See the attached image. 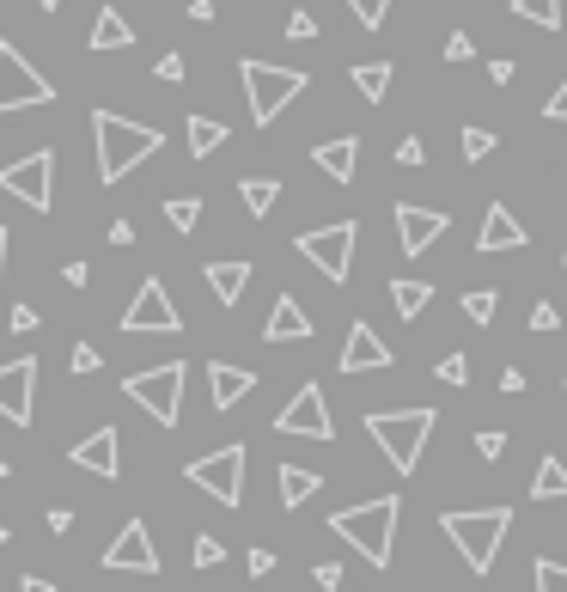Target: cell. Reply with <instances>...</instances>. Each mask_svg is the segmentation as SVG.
Instances as JSON below:
<instances>
[{"label": "cell", "mask_w": 567, "mask_h": 592, "mask_svg": "<svg viewBox=\"0 0 567 592\" xmlns=\"http://www.w3.org/2000/svg\"><path fill=\"white\" fill-rule=\"evenodd\" d=\"M92 141H98V184H122L141 159H153L165 147V134L117 117V110H92Z\"/></svg>", "instance_id": "1"}, {"label": "cell", "mask_w": 567, "mask_h": 592, "mask_svg": "<svg viewBox=\"0 0 567 592\" xmlns=\"http://www.w3.org/2000/svg\"><path fill=\"white\" fill-rule=\"evenodd\" d=\"M439 526H446L451 543H458L470 574H489L501 543H506V531H513V507H464V514H439Z\"/></svg>", "instance_id": "2"}, {"label": "cell", "mask_w": 567, "mask_h": 592, "mask_svg": "<svg viewBox=\"0 0 567 592\" xmlns=\"http://www.w3.org/2000/svg\"><path fill=\"white\" fill-rule=\"evenodd\" d=\"M396 495H379V500H360V507H342L330 514V531L342 543H355L372 568H391V550H396Z\"/></svg>", "instance_id": "3"}, {"label": "cell", "mask_w": 567, "mask_h": 592, "mask_svg": "<svg viewBox=\"0 0 567 592\" xmlns=\"http://www.w3.org/2000/svg\"><path fill=\"white\" fill-rule=\"evenodd\" d=\"M434 409H372L367 416V434L379 440V452L391 459V471L396 476H415V464H422V452H427V434H434Z\"/></svg>", "instance_id": "4"}, {"label": "cell", "mask_w": 567, "mask_h": 592, "mask_svg": "<svg viewBox=\"0 0 567 592\" xmlns=\"http://www.w3.org/2000/svg\"><path fill=\"white\" fill-rule=\"evenodd\" d=\"M238 79H244V98H251V122H257V129H269V122H275L281 110L312 86L299 67H275V62H244V67H238Z\"/></svg>", "instance_id": "5"}, {"label": "cell", "mask_w": 567, "mask_h": 592, "mask_svg": "<svg viewBox=\"0 0 567 592\" xmlns=\"http://www.w3.org/2000/svg\"><path fill=\"white\" fill-rule=\"evenodd\" d=\"M184 379H189L184 360H165V367H146L134 379H122V397L141 403L159 428H177V416H184Z\"/></svg>", "instance_id": "6"}, {"label": "cell", "mask_w": 567, "mask_h": 592, "mask_svg": "<svg viewBox=\"0 0 567 592\" xmlns=\"http://www.w3.org/2000/svg\"><path fill=\"white\" fill-rule=\"evenodd\" d=\"M355 238H360L355 220H336V226H317V233H299L293 245H299V257L324 281H348V269H355Z\"/></svg>", "instance_id": "7"}, {"label": "cell", "mask_w": 567, "mask_h": 592, "mask_svg": "<svg viewBox=\"0 0 567 592\" xmlns=\"http://www.w3.org/2000/svg\"><path fill=\"white\" fill-rule=\"evenodd\" d=\"M37 105H55V86L13 50V43H0V117H13V110H37Z\"/></svg>", "instance_id": "8"}, {"label": "cell", "mask_w": 567, "mask_h": 592, "mask_svg": "<svg viewBox=\"0 0 567 592\" xmlns=\"http://www.w3.org/2000/svg\"><path fill=\"white\" fill-rule=\"evenodd\" d=\"M122 330H129V336H177V330H184V317H177V305H172V293H165L159 276H146L141 288H134L129 312H122Z\"/></svg>", "instance_id": "9"}, {"label": "cell", "mask_w": 567, "mask_h": 592, "mask_svg": "<svg viewBox=\"0 0 567 592\" xmlns=\"http://www.w3.org/2000/svg\"><path fill=\"white\" fill-rule=\"evenodd\" d=\"M0 190H7V196H19L25 208L50 214V196H55V153H50V147H37V153L13 159V165H0Z\"/></svg>", "instance_id": "10"}, {"label": "cell", "mask_w": 567, "mask_h": 592, "mask_svg": "<svg viewBox=\"0 0 567 592\" xmlns=\"http://www.w3.org/2000/svg\"><path fill=\"white\" fill-rule=\"evenodd\" d=\"M184 476L201 488V495L220 500V507H238V500H244V446H220V452H208V459H196Z\"/></svg>", "instance_id": "11"}, {"label": "cell", "mask_w": 567, "mask_h": 592, "mask_svg": "<svg viewBox=\"0 0 567 592\" xmlns=\"http://www.w3.org/2000/svg\"><path fill=\"white\" fill-rule=\"evenodd\" d=\"M281 434H299V440H330V403H324V391L317 385H299V391L287 397V409L275 416Z\"/></svg>", "instance_id": "12"}, {"label": "cell", "mask_w": 567, "mask_h": 592, "mask_svg": "<svg viewBox=\"0 0 567 592\" xmlns=\"http://www.w3.org/2000/svg\"><path fill=\"white\" fill-rule=\"evenodd\" d=\"M31 403H37V360L19 355L0 367V416L13 428H31Z\"/></svg>", "instance_id": "13"}, {"label": "cell", "mask_w": 567, "mask_h": 592, "mask_svg": "<svg viewBox=\"0 0 567 592\" xmlns=\"http://www.w3.org/2000/svg\"><path fill=\"white\" fill-rule=\"evenodd\" d=\"M105 574H159V550H153V538H146L141 519H129V526L110 538V550H105Z\"/></svg>", "instance_id": "14"}, {"label": "cell", "mask_w": 567, "mask_h": 592, "mask_svg": "<svg viewBox=\"0 0 567 592\" xmlns=\"http://www.w3.org/2000/svg\"><path fill=\"white\" fill-rule=\"evenodd\" d=\"M391 360H396L391 343H384L367 317H355V324H348V343H342V373H379V367H391Z\"/></svg>", "instance_id": "15"}, {"label": "cell", "mask_w": 567, "mask_h": 592, "mask_svg": "<svg viewBox=\"0 0 567 592\" xmlns=\"http://www.w3.org/2000/svg\"><path fill=\"white\" fill-rule=\"evenodd\" d=\"M446 233V214L439 208H415V202H396V245L410 250V257H422V250H434V238Z\"/></svg>", "instance_id": "16"}, {"label": "cell", "mask_w": 567, "mask_h": 592, "mask_svg": "<svg viewBox=\"0 0 567 592\" xmlns=\"http://www.w3.org/2000/svg\"><path fill=\"white\" fill-rule=\"evenodd\" d=\"M67 459L79 464V471H92V476H122V440H117V428H98V434H86L79 440L74 452H67Z\"/></svg>", "instance_id": "17"}, {"label": "cell", "mask_w": 567, "mask_h": 592, "mask_svg": "<svg viewBox=\"0 0 567 592\" xmlns=\"http://www.w3.org/2000/svg\"><path fill=\"white\" fill-rule=\"evenodd\" d=\"M525 245H531V233L513 220V208H506V202H494V208L482 214V233H476V250H489V257H494V250H525Z\"/></svg>", "instance_id": "18"}, {"label": "cell", "mask_w": 567, "mask_h": 592, "mask_svg": "<svg viewBox=\"0 0 567 592\" xmlns=\"http://www.w3.org/2000/svg\"><path fill=\"white\" fill-rule=\"evenodd\" d=\"M312 165H317L324 177H330V184H355L360 141H355V134H336V141H317V147H312Z\"/></svg>", "instance_id": "19"}, {"label": "cell", "mask_w": 567, "mask_h": 592, "mask_svg": "<svg viewBox=\"0 0 567 592\" xmlns=\"http://www.w3.org/2000/svg\"><path fill=\"white\" fill-rule=\"evenodd\" d=\"M208 391H214V409H232L257 391V373L251 367H232V360H214L208 367Z\"/></svg>", "instance_id": "20"}, {"label": "cell", "mask_w": 567, "mask_h": 592, "mask_svg": "<svg viewBox=\"0 0 567 592\" xmlns=\"http://www.w3.org/2000/svg\"><path fill=\"white\" fill-rule=\"evenodd\" d=\"M305 336H312V317L299 312L293 293H281L275 312H269V324H263V343H305Z\"/></svg>", "instance_id": "21"}, {"label": "cell", "mask_w": 567, "mask_h": 592, "mask_svg": "<svg viewBox=\"0 0 567 592\" xmlns=\"http://www.w3.org/2000/svg\"><path fill=\"white\" fill-rule=\"evenodd\" d=\"M208 288L220 305H238L244 288H251V263H208Z\"/></svg>", "instance_id": "22"}, {"label": "cell", "mask_w": 567, "mask_h": 592, "mask_svg": "<svg viewBox=\"0 0 567 592\" xmlns=\"http://www.w3.org/2000/svg\"><path fill=\"white\" fill-rule=\"evenodd\" d=\"M92 50H129L134 43V31H129V19L117 13V7H98V19H92Z\"/></svg>", "instance_id": "23"}, {"label": "cell", "mask_w": 567, "mask_h": 592, "mask_svg": "<svg viewBox=\"0 0 567 592\" xmlns=\"http://www.w3.org/2000/svg\"><path fill=\"white\" fill-rule=\"evenodd\" d=\"M281 507H305V500L317 495V488H324V476L317 471H305V464H281Z\"/></svg>", "instance_id": "24"}, {"label": "cell", "mask_w": 567, "mask_h": 592, "mask_svg": "<svg viewBox=\"0 0 567 592\" xmlns=\"http://www.w3.org/2000/svg\"><path fill=\"white\" fill-rule=\"evenodd\" d=\"M391 305L396 317H422L434 305V281H391Z\"/></svg>", "instance_id": "25"}, {"label": "cell", "mask_w": 567, "mask_h": 592, "mask_svg": "<svg viewBox=\"0 0 567 592\" xmlns=\"http://www.w3.org/2000/svg\"><path fill=\"white\" fill-rule=\"evenodd\" d=\"M189 153H196V159H208V153H220V147H226V134H232V129H226V122H214V117H189Z\"/></svg>", "instance_id": "26"}, {"label": "cell", "mask_w": 567, "mask_h": 592, "mask_svg": "<svg viewBox=\"0 0 567 592\" xmlns=\"http://www.w3.org/2000/svg\"><path fill=\"white\" fill-rule=\"evenodd\" d=\"M531 500H567V464L561 459L537 464V476H531Z\"/></svg>", "instance_id": "27"}, {"label": "cell", "mask_w": 567, "mask_h": 592, "mask_svg": "<svg viewBox=\"0 0 567 592\" xmlns=\"http://www.w3.org/2000/svg\"><path fill=\"white\" fill-rule=\"evenodd\" d=\"M238 196H244V208L263 220V214L281 202V184H275V177H238Z\"/></svg>", "instance_id": "28"}, {"label": "cell", "mask_w": 567, "mask_h": 592, "mask_svg": "<svg viewBox=\"0 0 567 592\" xmlns=\"http://www.w3.org/2000/svg\"><path fill=\"white\" fill-rule=\"evenodd\" d=\"M355 86L367 105H384V93H391V62H360L355 67Z\"/></svg>", "instance_id": "29"}, {"label": "cell", "mask_w": 567, "mask_h": 592, "mask_svg": "<svg viewBox=\"0 0 567 592\" xmlns=\"http://www.w3.org/2000/svg\"><path fill=\"white\" fill-rule=\"evenodd\" d=\"M513 19L543 25V31H561V0H513Z\"/></svg>", "instance_id": "30"}, {"label": "cell", "mask_w": 567, "mask_h": 592, "mask_svg": "<svg viewBox=\"0 0 567 592\" xmlns=\"http://www.w3.org/2000/svg\"><path fill=\"white\" fill-rule=\"evenodd\" d=\"M494 312H501V293H494V288L464 293V317H470V324H494Z\"/></svg>", "instance_id": "31"}, {"label": "cell", "mask_w": 567, "mask_h": 592, "mask_svg": "<svg viewBox=\"0 0 567 592\" xmlns=\"http://www.w3.org/2000/svg\"><path fill=\"white\" fill-rule=\"evenodd\" d=\"M165 220H172L177 233H196V220H201V196H172V202H165Z\"/></svg>", "instance_id": "32"}, {"label": "cell", "mask_w": 567, "mask_h": 592, "mask_svg": "<svg viewBox=\"0 0 567 592\" xmlns=\"http://www.w3.org/2000/svg\"><path fill=\"white\" fill-rule=\"evenodd\" d=\"M531 574H537V592H567V568L549 562V556H537V562H531Z\"/></svg>", "instance_id": "33"}, {"label": "cell", "mask_w": 567, "mask_h": 592, "mask_svg": "<svg viewBox=\"0 0 567 592\" xmlns=\"http://www.w3.org/2000/svg\"><path fill=\"white\" fill-rule=\"evenodd\" d=\"M348 13H355L367 31H379V25H384V13H391V0H348Z\"/></svg>", "instance_id": "34"}, {"label": "cell", "mask_w": 567, "mask_h": 592, "mask_svg": "<svg viewBox=\"0 0 567 592\" xmlns=\"http://www.w3.org/2000/svg\"><path fill=\"white\" fill-rule=\"evenodd\" d=\"M434 379H439V385H458V391H464V385H470V360H464V355H446V360L434 367Z\"/></svg>", "instance_id": "35"}, {"label": "cell", "mask_w": 567, "mask_h": 592, "mask_svg": "<svg viewBox=\"0 0 567 592\" xmlns=\"http://www.w3.org/2000/svg\"><path fill=\"white\" fill-rule=\"evenodd\" d=\"M189 562H196V568H220V562H226V543L201 531V538H196V550H189Z\"/></svg>", "instance_id": "36"}, {"label": "cell", "mask_w": 567, "mask_h": 592, "mask_svg": "<svg viewBox=\"0 0 567 592\" xmlns=\"http://www.w3.org/2000/svg\"><path fill=\"white\" fill-rule=\"evenodd\" d=\"M489 153H494L489 129H464V159H470V165H476V159H489Z\"/></svg>", "instance_id": "37"}, {"label": "cell", "mask_w": 567, "mask_h": 592, "mask_svg": "<svg viewBox=\"0 0 567 592\" xmlns=\"http://www.w3.org/2000/svg\"><path fill=\"white\" fill-rule=\"evenodd\" d=\"M396 165H427V147H422V134H403V141H396Z\"/></svg>", "instance_id": "38"}, {"label": "cell", "mask_w": 567, "mask_h": 592, "mask_svg": "<svg viewBox=\"0 0 567 592\" xmlns=\"http://www.w3.org/2000/svg\"><path fill=\"white\" fill-rule=\"evenodd\" d=\"M476 452H482V459H501V452H506V434H501V428H482V434H476Z\"/></svg>", "instance_id": "39"}, {"label": "cell", "mask_w": 567, "mask_h": 592, "mask_svg": "<svg viewBox=\"0 0 567 592\" xmlns=\"http://www.w3.org/2000/svg\"><path fill=\"white\" fill-rule=\"evenodd\" d=\"M287 37H293V43H312V37H317V19H312V13H293V19H287Z\"/></svg>", "instance_id": "40"}, {"label": "cell", "mask_w": 567, "mask_h": 592, "mask_svg": "<svg viewBox=\"0 0 567 592\" xmlns=\"http://www.w3.org/2000/svg\"><path fill=\"white\" fill-rule=\"evenodd\" d=\"M312 580H317L324 592H336V586H342V562H317V568H312Z\"/></svg>", "instance_id": "41"}, {"label": "cell", "mask_w": 567, "mask_h": 592, "mask_svg": "<svg viewBox=\"0 0 567 592\" xmlns=\"http://www.w3.org/2000/svg\"><path fill=\"white\" fill-rule=\"evenodd\" d=\"M470 55H476V43L464 37V31H451V37H446V62H470Z\"/></svg>", "instance_id": "42"}, {"label": "cell", "mask_w": 567, "mask_h": 592, "mask_svg": "<svg viewBox=\"0 0 567 592\" xmlns=\"http://www.w3.org/2000/svg\"><path fill=\"white\" fill-rule=\"evenodd\" d=\"M555 324H561V312H555L549 300H537V305H531V330H555Z\"/></svg>", "instance_id": "43"}, {"label": "cell", "mask_w": 567, "mask_h": 592, "mask_svg": "<svg viewBox=\"0 0 567 592\" xmlns=\"http://www.w3.org/2000/svg\"><path fill=\"white\" fill-rule=\"evenodd\" d=\"M74 373H79V379H86V373H98V348H92V343L74 348Z\"/></svg>", "instance_id": "44"}, {"label": "cell", "mask_w": 567, "mask_h": 592, "mask_svg": "<svg viewBox=\"0 0 567 592\" xmlns=\"http://www.w3.org/2000/svg\"><path fill=\"white\" fill-rule=\"evenodd\" d=\"M543 117H549V122H567V79H561V86H555V98H549V105H543Z\"/></svg>", "instance_id": "45"}, {"label": "cell", "mask_w": 567, "mask_h": 592, "mask_svg": "<svg viewBox=\"0 0 567 592\" xmlns=\"http://www.w3.org/2000/svg\"><path fill=\"white\" fill-rule=\"evenodd\" d=\"M159 79H172L177 86V79H184V55H159Z\"/></svg>", "instance_id": "46"}, {"label": "cell", "mask_w": 567, "mask_h": 592, "mask_svg": "<svg viewBox=\"0 0 567 592\" xmlns=\"http://www.w3.org/2000/svg\"><path fill=\"white\" fill-rule=\"evenodd\" d=\"M525 385H531V379H525V373H519V367H506V373H501V391H506V397H519V391H525Z\"/></svg>", "instance_id": "47"}, {"label": "cell", "mask_w": 567, "mask_h": 592, "mask_svg": "<svg viewBox=\"0 0 567 592\" xmlns=\"http://www.w3.org/2000/svg\"><path fill=\"white\" fill-rule=\"evenodd\" d=\"M251 574H275V550H251Z\"/></svg>", "instance_id": "48"}, {"label": "cell", "mask_w": 567, "mask_h": 592, "mask_svg": "<svg viewBox=\"0 0 567 592\" xmlns=\"http://www.w3.org/2000/svg\"><path fill=\"white\" fill-rule=\"evenodd\" d=\"M110 245H134V226L129 220H110Z\"/></svg>", "instance_id": "49"}, {"label": "cell", "mask_w": 567, "mask_h": 592, "mask_svg": "<svg viewBox=\"0 0 567 592\" xmlns=\"http://www.w3.org/2000/svg\"><path fill=\"white\" fill-rule=\"evenodd\" d=\"M489 79H494V86H506V79H513V62H506V55H501V62H489Z\"/></svg>", "instance_id": "50"}, {"label": "cell", "mask_w": 567, "mask_h": 592, "mask_svg": "<svg viewBox=\"0 0 567 592\" xmlns=\"http://www.w3.org/2000/svg\"><path fill=\"white\" fill-rule=\"evenodd\" d=\"M13 330H37V312H31V305H13Z\"/></svg>", "instance_id": "51"}, {"label": "cell", "mask_w": 567, "mask_h": 592, "mask_svg": "<svg viewBox=\"0 0 567 592\" xmlns=\"http://www.w3.org/2000/svg\"><path fill=\"white\" fill-rule=\"evenodd\" d=\"M19 592H55V580H43V574H25V580H19Z\"/></svg>", "instance_id": "52"}, {"label": "cell", "mask_w": 567, "mask_h": 592, "mask_svg": "<svg viewBox=\"0 0 567 592\" xmlns=\"http://www.w3.org/2000/svg\"><path fill=\"white\" fill-rule=\"evenodd\" d=\"M189 19H196V25H208V19H214V0H189Z\"/></svg>", "instance_id": "53"}, {"label": "cell", "mask_w": 567, "mask_h": 592, "mask_svg": "<svg viewBox=\"0 0 567 592\" xmlns=\"http://www.w3.org/2000/svg\"><path fill=\"white\" fill-rule=\"evenodd\" d=\"M7 245H13V238H7V226H0V276H7Z\"/></svg>", "instance_id": "54"}, {"label": "cell", "mask_w": 567, "mask_h": 592, "mask_svg": "<svg viewBox=\"0 0 567 592\" xmlns=\"http://www.w3.org/2000/svg\"><path fill=\"white\" fill-rule=\"evenodd\" d=\"M7 476H13V464H7V459H0V483H7Z\"/></svg>", "instance_id": "55"}, {"label": "cell", "mask_w": 567, "mask_h": 592, "mask_svg": "<svg viewBox=\"0 0 567 592\" xmlns=\"http://www.w3.org/2000/svg\"><path fill=\"white\" fill-rule=\"evenodd\" d=\"M37 7H43V13H55V7H62V0H37Z\"/></svg>", "instance_id": "56"}, {"label": "cell", "mask_w": 567, "mask_h": 592, "mask_svg": "<svg viewBox=\"0 0 567 592\" xmlns=\"http://www.w3.org/2000/svg\"><path fill=\"white\" fill-rule=\"evenodd\" d=\"M7 538H13V531H7V526H0V543H7Z\"/></svg>", "instance_id": "57"}, {"label": "cell", "mask_w": 567, "mask_h": 592, "mask_svg": "<svg viewBox=\"0 0 567 592\" xmlns=\"http://www.w3.org/2000/svg\"><path fill=\"white\" fill-rule=\"evenodd\" d=\"M561 397H567V385H561Z\"/></svg>", "instance_id": "58"}, {"label": "cell", "mask_w": 567, "mask_h": 592, "mask_svg": "<svg viewBox=\"0 0 567 592\" xmlns=\"http://www.w3.org/2000/svg\"><path fill=\"white\" fill-rule=\"evenodd\" d=\"M561 257H567V250H561Z\"/></svg>", "instance_id": "59"}]
</instances>
